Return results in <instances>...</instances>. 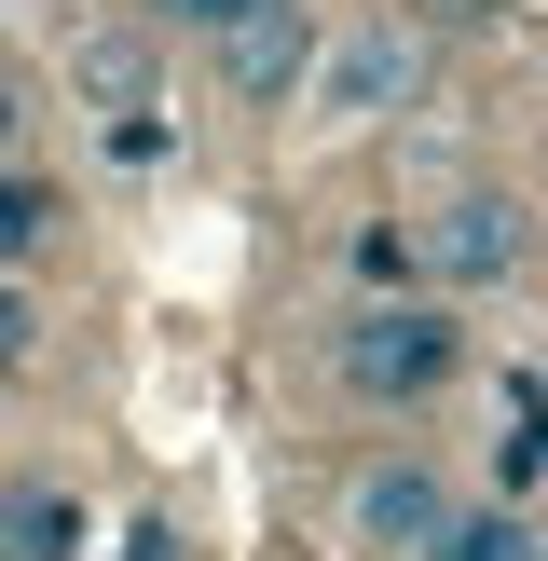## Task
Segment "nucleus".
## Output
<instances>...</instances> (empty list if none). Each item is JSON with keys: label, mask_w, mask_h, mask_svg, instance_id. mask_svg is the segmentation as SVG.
Here are the masks:
<instances>
[{"label": "nucleus", "mask_w": 548, "mask_h": 561, "mask_svg": "<svg viewBox=\"0 0 548 561\" xmlns=\"http://www.w3.org/2000/svg\"><path fill=\"white\" fill-rule=\"evenodd\" d=\"M329 370H343L370 411H411V398H438V383L466 370V329L438 316V301H356L343 343H329Z\"/></svg>", "instance_id": "obj_1"}, {"label": "nucleus", "mask_w": 548, "mask_h": 561, "mask_svg": "<svg viewBox=\"0 0 548 561\" xmlns=\"http://www.w3.org/2000/svg\"><path fill=\"white\" fill-rule=\"evenodd\" d=\"M301 96H316L329 124H384V110H411V96H425V27H411L398 0L356 14L343 42H316V82H301Z\"/></svg>", "instance_id": "obj_2"}, {"label": "nucleus", "mask_w": 548, "mask_h": 561, "mask_svg": "<svg viewBox=\"0 0 548 561\" xmlns=\"http://www.w3.org/2000/svg\"><path fill=\"white\" fill-rule=\"evenodd\" d=\"M316 42H329V27H316V0H261V14H233V27H219V96H233V110H288L301 96V82H316Z\"/></svg>", "instance_id": "obj_3"}, {"label": "nucleus", "mask_w": 548, "mask_h": 561, "mask_svg": "<svg viewBox=\"0 0 548 561\" xmlns=\"http://www.w3.org/2000/svg\"><path fill=\"white\" fill-rule=\"evenodd\" d=\"M521 261H535V206H521V192H466L425 233V274H453V288H493V274H521Z\"/></svg>", "instance_id": "obj_4"}, {"label": "nucleus", "mask_w": 548, "mask_h": 561, "mask_svg": "<svg viewBox=\"0 0 548 561\" xmlns=\"http://www.w3.org/2000/svg\"><path fill=\"white\" fill-rule=\"evenodd\" d=\"M438 520H453V480H438V466H370V480H356V548H384V561H425L438 548Z\"/></svg>", "instance_id": "obj_5"}, {"label": "nucleus", "mask_w": 548, "mask_h": 561, "mask_svg": "<svg viewBox=\"0 0 548 561\" xmlns=\"http://www.w3.org/2000/svg\"><path fill=\"white\" fill-rule=\"evenodd\" d=\"M0 561H82V493L69 480H14L0 493Z\"/></svg>", "instance_id": "obj_6"}, {"label": "nucleus", "mask_w": 548, "mask_h": 561, "mask_svg": "<svg viewBox=\"0 0 548 561\" xmlns=\"http://www.w3.org/2000/svg\"><path fill=\"white\" fill-rule=\"evenodd\" d=\"M69 69H82V96L110 110V137H124V124H151V42H124V27H96V42H82Z\"/></svg>", "instance_id": "obj_7"}, {"label": "nucleus", "mask_w": 548, "mask_h": 561, "mask_svg": "<svg viewBox=\"0 0 548 561\" xmlns=\"http://www.w3.org/2000/svg\"><path fill=\"white\" fill-rule=\"evenodd\" d=\"M55 219H69V192H55L42 179V164H0V274H27V261H42V247H55Z\"/></svg>", "instance_id": "obj_8"}, {"label": "nucleus", "mask_w": 548, "mask_h": 561, "mask_svg": "<svg viewBox=\"0 0 548 561\" xmlns=\"http://www.w3.org/2000/svg\"><path fill=\"white\" fill-rule=\"evenodd\" d=\"M548 480V383H507V398H493V493H535Z\"/></svg>", "instance_id": "obj_9"}, {"label": "nucleus", "mask_w": 548, "mask_h": 561, "mask_svg": "<svg viewBox=\"0 0 548 561\" xmlns=\"http://www.w3.org/2000/svg\"><path fill=\"white\" fill-rule=\"evenodd\" d=\"M425 561H548V548H535V520L493 493V507H453V520H438V548H425Z\"/></svg>", "instance_id": "obj_10"}, {"label": "nucleus", "mask_w": 548, "mask_h": 561, "mask_svg": "<svg viewBox=\"0 0 548 561\" xmlns=\"http://www.w3.org/2000/svg\"><path fill=\"white\" fill-rule=\"evenodd\" d=\"M42 356V301H27V274H0V383Z\"/></svg>", "instance_id": "obj_11"}, {"label": "nucleus", "mask_w": 548, "mask_h": 561, "mask_svg": "<svg viewBox=\"0 0 548 561\" xmlns=\"http://www.w3.org/2000/svg\"><path fill=\"white\" fill-rule=\"evenodd\" d=\"M356 274H370V288H411V274H425V247H411V233H356Z\"/></svg>", "instance_id": "obj_12"}, {"label": "nucleus", "mask_w": 548, "mask_h": 561, "mask_svg": "<svg viewBox=\"0 0 548 561\" xmlns=\"http://www.w3.org/2000/svg\"><path fill=\"white\" fill-rule=\"evenodd\" d=\"M233 14H261V0H164V27H192V42H219Z\"/></svg>", "instance_id": "obj_13"}, {"label": "nucleus", "mask_w": 548, "mask_h": 561, "mask_svg": "<svg viewBox=\"0 0 548 561\" xmlns=\"http://www.w3.org/2000/svg\"><path fill=\"white\" fill-rule=\"evenodd\" d=\"M14 151H27V69L0 55V164H14Z\"/></svg>", "instance_id": "obj_14"}, {"label": "nucleus", "mask_w": 548, "mask_h": 561, "mask_svg": "<svg viewBox=\"0 0 548 561\" xmlns=\"http://www.w3.org/2000/svg\"><path fill=\"white\" fill-rule=\"evenodd\" d=\"M411 27H466V14H493V0H398Z\"/></svg>", "instance_id": "obj_15"}, {"label": "nucleus", "mask_w": 548, "mask_h": 561, "mask_svg": "<svg viewBox=\"0 0 548 561\" xmlns=\"http://www.w3.org/2000/svg\"><path fill=\"white\" fill-rule=\"evenodd\" d=\"M124 561H179V535H164V520H137V535H124Z\"/></svg>", "instance_id": "obj_16"}]
</instances>
